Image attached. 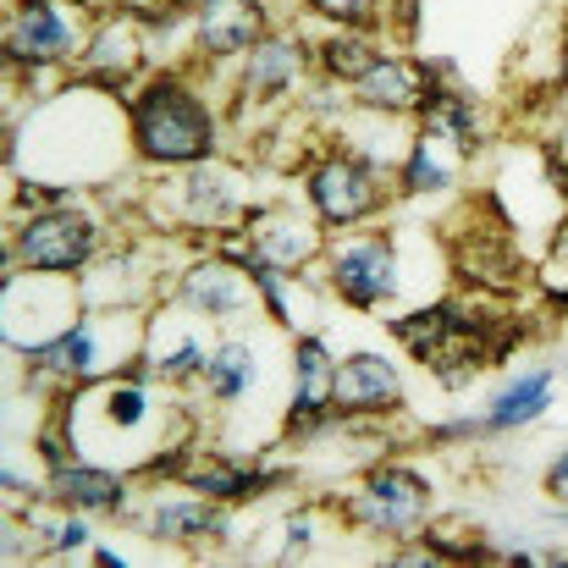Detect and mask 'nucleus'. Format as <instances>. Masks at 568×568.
<instances>
[{
    "label": "nucleus",
    "instance_id": "nucleus-4",
    "mask_svg": "<svg viewBox=\"0 0 568 568\" xmlns=\"http://www.w3.org/2000/svg\"><path fill=\"white\" fill-rule=\"evenodd\" d=\"M310 193H315V204H321L326 221H354V215H365V210L376 204L371 172L354 166V161H332V166H321L315 183H310Z\"/></svg>",
    "mask_w": 568,
    "mask_h": 568
},
{
    "label": "nucleus",
    "instance_id": "nucleus-18",
    "mask_svg": "<svg viewBox=\"0 0 568 568\" xmlns=\"http://www.w3.org/2000/svg\"><path fill=\"white\" fill-rule=\"evenodd\" d=\"M287 78H293V50H287V44H265V50L254 55L248 83H254V89H282Z\"/></svg>",
    "mask_w": 568,
    "mask_h": 568
},
{
    "label": "nucleus",
    "instance_id": "nucleus-17",
    "mask_svg": "<svg viewBox=\"0 0 568 568\" xmlns=\"http://www.w3.org/2000/svg\"><path fill=\"white\" fill-rule=\"evenodd\" d=\"M310 254V232H293V226H260V260L271 265H293Z\"/></svg>",
    "mask_w": 568,
    "mask_h": 568
},
{
    "label": "nucleus",
    "instance_id": "nucleus-24",
    "mask_svg": "<svg viewBox=\"0 0 568 568\" xmlns=\"http://www.w3.org/2000/svg\"><path fill=\"white\" fill-rule=\"evenodd\" d=\"M371 6H376V0H315V11L343 17V22H365V17H371Z\"/></svg>",
    "mask_w": 568,
    "mask_h": 568
},
{
    "label": "nucleus",
    "instance_id": "nucleus-26",
    "mask_svg": "<svg viewBox=\"0 0 568 568\" xmlns=\"http://www.w3.org/2000/svg\"><path fill=\"white\" fill-rule=\"evenodd\" d=\"M128 6H139V11H155V6H161V0H128Z\"/></svg>",
    "mask_w": 568,
    "mask_h": 568
},
{
    "label": "nucleus",
    "instance_id": "nucleus-2",
    "mask_svg": "<svg viewBox=\"0 0 568 568\" xmlns=\"http://www.w3.org/2000/svg\"><path fill=\"white\" fill-rule=\"evenodd\" d=\"M89 248H94V226L78 215H39L22 232V260L33 271H72Z\"/></svg>",
    "mask_w": 568,
    "mask_h": 568
},
{
    "label": "nucleus",
    "instance_id": "nucleus-6",
    "mask_svg": "<svg viewBox=\"0 0 568 568\" xmlns=\"http://www.w3.org/2000/svg\"><path fill=\"white\" fill-rule=\"evenodd\" d=\"M199 33H204V44H210L215 55L243 50V44H254V33H260V11H254L248 0H204V6H199Z\"/></svg>",
    "mask_w": 568,
    "mask_h": 568
},
{
    "label": "nucleus",
    "instance_id": "nucleus-3",
    "mask_svg": "<svg viewBox=\"0 0 568 568\" xmlns=\"http://www.w3.org/2000/svg\"><path fill=\"white\" fill-rule=\"evenodd\" d=\"M337 287H343V298L348 304H381V298H392V287H397V276H392V248L386 243H354V248H343L337 254Z\"/></svg>",
    "mask_w": 568,
    "mask_h": 568
},
{
    "label": "nucleus",
    "instance_id": "nucleus-10",
    "mask_svg": "<svg viewBox=\"0 0 568 568\" xmlns=\"http://www.w3.org/2000/svg\"><path fill=\"white\" fill-rule=\"evenodd\" d=\"M189 304H199L204 315H237V310H243V287L232 282V271L199 265L189 276Z\"/></svg>",
    "mask_w": 568,
    "mask_h": 568
},
{
    "label": "nucleus",
    "instance_id": "nucleus-13",
    "mask_svg": "<svg viewBox=\"0 0 568 568\" xmlns=\"http://www.w3.org/2000/svg\"><path fill=\"white\" fill-rule=\"evenodd\" d=\"M55 491L67 503H78V508H116L122 503V486L111 475H100V469H61L55 475Z\"/></svg>",
    "mask_w": 568,
    "mask_h": 568
},
{
    "label": "nucleus",
    "instance_id": "nucleus-11",
    "mask_svg": "<svg viewBox=\"0 0 568 568\" xmlns=\"http://www.w3.org/2000/svg\"><path fill=\"white\" fill-rule=\"evenodd\" d=\"M332 381L337 376H332V365H326V348H321V343H304V348H298V397H293L298 419L332 403Z\"/></svg>",
    "mask_w": 568,
    "mask_h": 568
},
{
    "label": "nucleus",
    "instance_id": "nucleus-15",
    "mask_svg": "<svg viewBox=\"0 0 568 568\" xmlns=\"http://www.w3.org/2000/svg\"><path fill=\"white\" fill-rule=\"evenodd\" d=\"M204 371H210V381H215V392H221V397H237V392L248 386V371H254V365H248V348H237V343H232V348H215Z\"/></svg>",
    "mask_w": 568,
    "mask_h": 568
},
{
    "label": "nucleus",
    "instance_id": "nucleus-16",
    "mask_svg": "<svg viewBox=\"0 0 568 568\" xmlns=\"http://www.w3.org/2000/svg\"><path fill=\"white\" fill-rule=\"evenodd\" d=\"M39 365H55V371H89V365H94V337L78 326V332H67L61 343H44V348H39Z\"/></svg>",
    "mask_w": 568,
    "mask_h": 568
},
{
    "label": "nucleus",
    "instance_id": "nucleus-19",
    "mask_svg": "<svg viewBox=\"0 0 568 568\" xmlns=\"http://www.w3.org/2000/svg\"><path fill=\"white\" fill-rule=\"evenodd\" d=\"M326 67H332V72H348V78H365V72L376 67V55H371L365 39H332V44H326Z\"/></svg>",
    "mask_w": 568,
    "mask_h": 568
},
{
    "label": "nucleus",
    "instance_id": "nucleus-1",
    "mask_svg": "<svg viewBox=\"0 0 568 568\" xmlns=\"http://www.w3.org/2000/svg\"><path fill=\"white\" fill-rule=\"evenodd\" d=\"M133 133L150 161H199L210 150V116L183 83H155L133 111Z\"/></svg>",
    "mask_w": 568,
    "mask_h": 568
},
{
    "label": "nucleus",
    "instance_id": "nucleus-22",
    "mask_svg": "<svg viewBox=\"0 0 568 568\" xmlns=\"http://www.w3.org/2000/svg\"><path fill=\"white\" fill-rule=\"evenodd\" d=\"M33 530H44L50 547H83V541H89L83 525H61V519H50V514H33Z\"/></svg>",
    "mask_w": 568,
    "mask_h": 568
},
{
    "label": "nucleus",
    "instance_id": "nucleus-9",
    "mask_svg": "<svg viewBox=\"0 0 568 568\" xmlns=\"http://www.w3.org/2000/svg\"><path fill=\"white\" fill-rule=\"evenodd\" d=\"M414 94H419V72L408 61H376L359 78V100L376 111H403V105H414Z\"/></svg>",
    "mask_w": 568,
    "mask_h": 568
},
{
    "label": "nucleus",
    "instance_id": "nucleus-21",
    "mask_svg": "<svg viewBox=\"0 0 568 568\" xmlns=\"http://www.w3.org/2000/svg\"><path fill=\"white\" fill-rule=\"evenodd\" d=\"M442 183H447V166H436V161H430V144H425V150H414V161H408V189L430 193V189H442Z\"/></svg>",
    "mask_w": 568,
    "mask_h": 568
},
{
    "label": "nucleus",
    "instance_id": "nucleus-8",
    "mask_svg": "<svg viewBox=\"0 0 568 568\" xmlns=\"http://www.w3.org/2000/svg\"><path fill=\"white\" fill-rule=\"evenodd\" d=\"M11 50L17 55H61L67 50V22L55 17L50 0H28L22 17L11 22Z\"/></svg>",
    "mask_w": 568,
    "mask_h": 568
},
{
    "label": "nucleus",
    "instance_id": "nucleus-7",
    "mask_svg": "<svg viewBox=\"0 0 568 568\" xmlns=\"http://www.w3.org/2000/svg\"><path fill=\"white\" fill-rule=\"evenodd\" d=\"M376 525L386 530H403V525H414L419 514H425V491H419V480L414 475H397V469H386L371 480V508H365Z\"/></svg>",
    "mask_w": 568,
    "mask_h": 568
},
{
    "label": "nucleus",
    "instance_id": "nucleus-14",
    "mask_svg": "<svg viewBox=\"0 0 568 568\" xmlns=\"http://www.w3.org/2000/svg\"><path fill=\"white\" fill-rule=\"evenodd\" d=\"M155 530H161V536H210V530L221 536L226 525H221L215 514L193 508V503H166V508L155 514Z\"/></svg>",
    "mask_w": 568,
    "mask_h": 568
},
{
    "label": "nucleus",
    "instance_id": "nucleus-23",
    "mask_svg": "<svg viewBox=\"0 0 568 568\" xmlns=\"http://www.w3.org/2000/svg\"><path fill=\"white\" fill-rule=\"evenodd\" d=\"M193 204H199V215H210V210L221 215V210H226L232 199H226V189H221V183H215L210 172H199V178H193Z\"/></svg>",
    "mask_w": 568,
    "mask_h": 568
},
{
    "label": "nucleus",
    "instance_id": "nucleus-20",
    "mask_svg": "<svg viewBox=\"0 0 568 568\" xmlns=\"http://www.w3.org/2000/svg\"><path fill=\"white\" fill-rule=\"evenodd\" d=\"M254 486H260V475H237V469H204V475H193V491H204V497H243Z\"/></svg>",
    "mask_w": 568,
    "mask_h": 568
},
{
    "label": "nucleus",
    "instance_id": "nucleus-12",
    "mask_svg": "<svg viewBox=\"0 0 568 568\" xmlns=\"http://www.w3.org/2000/svg\"><path fill=\"white\" fill-rule=\"evenodd\" d=\"M547 392H552V376H547V371L514 381V386L497 397V408H491V425H525V419H536V414L547 408Z\"/></svg>",
    "mask_w": 568,
    "mask_h": 568
},
{
    "label": "nucleus",
    "instance_id": "nucleus-25",
    "mask_svg": "<svg viewBox=\"0 0 568 568\" xmlns=\"http://www.w3.org/2000/svg\"><path fill=\"white\" fill-rule=\"evenodd\" d=\"M547 486H552V497H564V503H568V453L552 464V480H547Z\"/></svg>",
    "mask_w": 568,
    "mask_h": 568
},
{
    "label": "nucleus",
    "instance_id": "nucleus-5",
    "mask_svg": "<svg viewBox=\"0 0 568 568\" xmlns=\"http://www.w3.org/2000/svg\"><path fill=\"white\" fill-rule=\"evenodd\" d=\"M332 403L337 408H354V414H365V408H392L397 403V376H392V365L376 359V354H359V359H348L337 381H332Z\"/></svg>",
    "mask_w": 568,
    "mask_h": 568
}]
</instances>
